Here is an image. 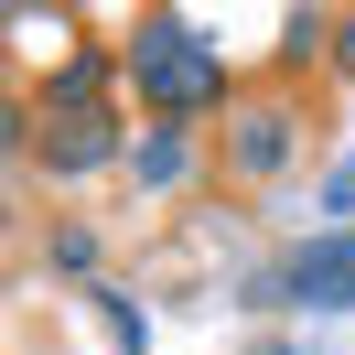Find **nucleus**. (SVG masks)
I'll return each instance as SVG.
<instances>
[{
	"label": "nucleus",
	"instance_id": "4",
	"mask_svg": "<svg viewBox=\"0 0 355 355\" xmlns=\"http://www.w3.org/2000/svg\"><path fill=\"white\" fill-rule=\"evenodd\" d=\"M130 140L140 130H119V108H65V119H44V173L54 183H87V173H108V162H130Z\"/></svg>",
	"mask_w": 355,
	"mask_h": 355
},
{
	"label": "nucleus",
	"instance_id": "2",
	"mask_svg": "<svg viewBox=\"0 0 355 355\" xmlns=\"http://www.w3.org/2000/svg\"><path fill=\"white\" fill-rule=\"evenodd\" d=\"M291 151H302V108L291 97H237L226 108V173L237 183H280Z\"/></svg>",
	"mask_w": 355,
	"mask_h": 355
},
{
	"label": "nucleus",
	"instance_id": "1",
	"mask_svg": "<svg viewBox=\"0 0 355 355\" xmlns=\"http://www.w3.org/2000/svg\"><path fill=\"white\" fill-rule=\"evenodd\" d=\"M119 76H130V97L162 119V130H205V119L237 108V76H226V54L205 44L194 11H151V22H130Z\"/></svg>",
	"mask_w": 355,
	"mask_h": 355
},
{
	"label": "nucleus",
	"instance_id": "3",
	"mask_svg": "<svg viewBox=\"0 0 355 355\" xmlns=\"http://www.w3.org/2000/svg\"><path fill=\"white\" fill-rule=\"evenodd\" d=\"M259 302H302V312H355V237H312L259 280Z\"/></svg>",
	"mask_w": 355,
	"mask_h": 355
},
{
	"label": "nucleus",
	"instance_id": "5",
	"mask_svg": "<svg viewBox=\"0 0 355 355\" xmlns=\"http://www.w3.org/2000/svg\"><path fill=\"white\" fill-rule=\"evenodd\" d=\"M130 183L140 194H183V183H194V130H162L151 119V130L130 140Z\"/></svg>",
	"mask_w": 355,
	"mask_h": 355
},
{
	"label": "nucleus",
	"instance_id": "9",
	"mask_svg": "<svg viewBox=\"0 0 355 355\" xmlns=\"http://www.w3.org/2000/svg\"><path fill=\"white\" fill-rule=\"evenodd\" d=\"M259 355H291V345H259Z\"/></svg>",
	"mask_w": 355,
	"mask_h": 355
},
{
	"label": "nucleus",
	"instance_id": "6",
	"mask_svg": "<svg viewBox=\"0 0 355 355\" xmlns=\"http://www.w3.org/2000/svg\"><path fill=\"white\" fill-rule=\"evenodd\" d=\"M108 97H119V65H108L97 44H76L65 65L44 76V108H54V119H65V108H108Z\"/></svg>",
	"mask_w": 355,
	"mask_h": 355
},
{
	"label": "nucleus",
	"instance_id": "8",
	"mask_svg": "<svg viewBox=\"0 0 355 355\" xmlns=\"http://www.w3.org/2000/svg\"><path fill=\"white\" fill-rule=\"evenodd\" d=\"M334 76H355V11L334 22Z\"/></svg>",
	"mask_w": 355,
	"mask_h": 355
},
{
	"label": "nucleus",
	"instance_id": "7",
	"mask_svg": "<svg viewBox=\"0 0 355 355\" xmlns=\"http://www.w3.org/2000/svg\"><path fill=\"white\" fill-rule=\"evenodd\" d=\"M44 259H54V280H87V269H97V237H87V226H54Z\"/></svg>",
	"mask_w": 355,
	"mask_h": 355
}]
</instances>
